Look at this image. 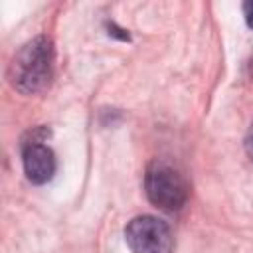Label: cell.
I'll return each instance as SVG.
<instances>
[{
    "label": "cell",
    "mask_w": 253,
    "mask_h": 253,
    "mask_svg": "<svg viewBox=\"0 0 253 253\" xmlns=\"http://www.w3.org/2000/svg\"><path fill=\"white\" fill-rule=\"evenodd\" d=\"M144 190L148 200L164 211H176L188 200V184L184 176L162 160H154L146 168Z\"/></svg>",
    "instance_id": "7a4b0ae2"
},
{
    "label": "cell",
    "mask_w": 253,
    "mask_h": 253,
    "mask_svg": "<svg viewBox=\"0 0 253 253\" xmlns=\"http://www.w3.org/2000/svg\"><path fill=\"white\" fill-rule=\"evenodd\" d=\"M245 150H247L249 158L253 160V126L249 128V132H247V136H245Z\"/></svg>",
    "instance_id": "8992f818"
},
{
    "label": "cell",
    "mask_w": 253,
    "mask_h": 253,
    "mask_svg": "<svg viewBox=\"0 0 253 253\" xmlns=\"http://www.w3.org/2000/svg\"><path fill=\"white\" fill-rule=\"evenodd\" d=\"M22 164H24V172L26 178L32 184H45L53 178L55 174V154L49 146L42 144V142H30L24 146L22 152Z\"/></svg>",
    "instance_id": "277c9868"
},
{
    "label": "cell",
    "mask_w": 253,
    "mask_h": 253,
    "mask_svg": "<svg viewBox=\"0 0 253 253\" xmlns=\"http://www.w3.org/2000/svg\"><path fill=\"white\" fill-rule=\"evenodd\" d=\"M243 16L249 28H253V2H245L243 4Z\"/></svg>",
    "instance_id": "5b68a950"
},
{
    "label": "cell",
    "mask_w": 253,
    "mask_h": 253,
    "mask_svg": "<svg viewBox=\"0 0 253 253\" xmlns=\"http://www.w3.org/2000/svg\"><path fill=\"white\" fill-rule=\"evenodd\" d=\"M125 239L132 253H172L174 237L170 227L152 215H140L125 227Z\"/></svg>",
    "instance_id": "3957f363"
},
{
    "label": "cell",
    "mask_w": 253,
    "mask_h": 253,
    "mask_svg": "<svg viewBox=\"0 0 253 253\" xmlns=\"http://www.w3.org/2000/svg\"><path fill=\"white\" fill-rule=\"evenodd\" d=\"M10 83L24 95H36L49 87L53 77V45L49 38L38 36L24 43L8 69Z\"/></svg>",
    "instance_id": "6da1fadb"
}]
</instances>
